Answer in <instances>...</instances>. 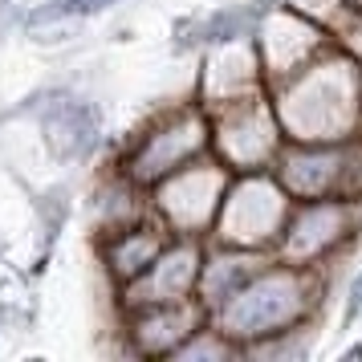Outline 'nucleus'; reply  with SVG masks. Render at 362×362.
<instances>
[{"label":"nucleus","instance_id":"f257e3e1","mask_svg":"<svg viewBox=\"0 0 362 362\" xmlns=\"http://www.w3.org/2000/svg\"><path fill=\"white\" fill-rule=\"evenodd\" d=\"M310 281H313V269L285 264L273 257L245 289H236L220 310L208 313V322L245 354L248 346H257L264 338H273V334H285V329L305 322V313H310Z\"/></svg>","mask_w":362,"mask_h":362},{"label":"nucleus","instance_id":"f03ea898","mask_svg":"<svg viewBox=\"0 0 362 362\" xmlns=\"http://www.w3.org/2000/svg\"><path fill=\"white\" fill-rule=\"evenodd\" d=\"M204 155H212L208 151V110L199 102H183V106H171L151 122H143L122 143L115 167L122 175H131L134 183L151 187L163 175H171L175 167L204 159Z\"/></svg>","mask_w":362,"mask_h":362},{"label":"nucleus","instance_id":"7ed1b4c3","mask_svg":"<svg viewBox=\"0 0 362 362\" xmlns=\"http://www.w3.org/2000/svg\"><path fill=\"white\" fill-rule=\"evenodd\" d=\"M289 208H293V196L277 183L273 171H236L224 187L208 240L273 252L281 228L289 220Z\"/></svg>","mask_w":362,"mask_h":362},{"label":"nucleus","instance_id":"20e7f679","mask_svg":"<svg viewBox=\"0 0 362 362\" xmlns=\"http://www.w3.org/2000/svg\"><path fill=\"white\" fill-rule=\"evenodd\" d=\"M281 147H285V131L277 122L269 90L208 110V151L232 175L236 171H269Z\"/></svg>","mask_w":362,"mask_h":362},{"label":"nucleus","instance_id":"39448f33","mask_svg":"<svg viewBox=\"0 0 362 362\" xmlns=\"http://www.w3.org/2000/svg\"><path fill=\"white\" fill-rule=\"evenodd\" d=\"M228 180H232V171L220 163V159H212V155L192 159V163L175 167L171 175H163L159 183L147 187L151 216H155L171 236L208 240Z\"/></svg>","mask_w":362,"mask_h":362},{"label":"nucleus","instance_id":"423d86ee","mask_svg":"<svg viewBox=\"0 0 362 362\" xmlns=\"http://www.w3.org/2000/svg\"><path fill=\"white\" fill-rule=\"evenodd\" d=\"M199 261H204V240L192 236H171L163 252L131 281L118 289V310H134V305H159V301H187L196 297V277Z\"/></svg>","mask_w":362,"mask_h":362},{"label":"nucleus","instance_id":"0eeeda50","mask_svg":"<svg viewBox=\"0 0 362 362\" xmlns=\"http://www.w3.org/2000/svg\"><path fill=\"white\" fill-rule=\"evenodd\" d=\"M204 322H208V310L199 305L196 297L122 310L127 350H131V354H143V358H171Z\"/></svg>","mask_w":362,"mask_h":362},{"label":"nucleus","instance_id":"6e6552de","mask_svg":"<svg viewBox=\"0 0 362 362\" xmlns=\"http://www.w3.org/2000/svg\"><path fill=\"white\" fill-rule=\"evenodd\" d=\"M252 45H257V57H261L264 86H277L289 74H297L301 66H310L313 57H317V45L322 41H317V29L301 13H293V8H273L252 29Z\"/></svg>","mask_w":362,"mask_h":362},{"label":"nucleus","instance_id":"1a4fd4ad","mask_svg":"<svg viewBox=\"0 0 362 362\" xmlns=\"http://www.w3.org/2000/svg\"><path fill=\"white\" fill-rule=\"evenodd\" d=\"M167 240H171V232L155 216L134 220V224H122L115 232H102L98 236V264H102V273L110 277V289L118 293L122 285H131L163 252Z\"/></svg>","mask_w":362,"mask_h":362},{"label":"nucleus","instance_id":"9d476101","mask_svg":"<svg viewBox=\"0 0 362 362\" xmlns=\"http://www.w3.org/2000/svg\"><path fill=\"white\" fill-rule=\"evenodd\" d=\"M269 261H273V252L204 240V261H199V277H196V301L208 313L220 310V305H224L236 289H245Z\"/></svg>","mask_w":362,"mask_h":362},{"label":"nucleus","instance_id":"9b49d317","mask_svg":"<svg viewBox=\"0 0 362 362\" xmlns=\"http://www.w3.org/2000/svg\"><path fill=\"white\" fill-rule=\"evenodd\" d=\"M346 317H362V273L350 285V301H346Z\"/></svg>","mask_w":362,"mask_h":362},{"label":"nucleus","instance_id":"f8f14e48","mask_svg":"<svg viewBox=\"0 0 362 362\" xmlns=\"http://www.w3.org/2000/svg\"><path fill=\"white\" fill-rule=\"evenodd\" d=\"M110 4H118V0H66L69 13H94V8H110Z\"/></svg>","mask_w":362,"mask_h":362}]
</instances>
